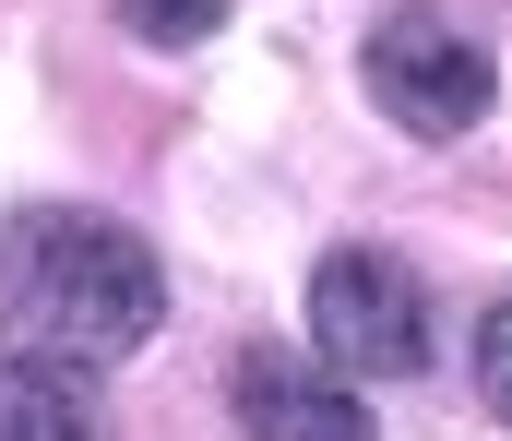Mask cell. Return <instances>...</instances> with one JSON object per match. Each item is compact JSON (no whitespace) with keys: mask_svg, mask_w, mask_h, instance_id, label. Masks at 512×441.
Returning a JSON list of instances; mask_svg holds the SVG:
<instances>
[{"mask_svg":"<svg viewBox=\"0 0 512 441\" xmlns=\"http://www.w3.org/2000/svg\"><path fill=\"white\" fill-rule=\"evenodd\" d=\"M155 322H167V275L120 215L36 203L0 227V346L12 358L96 370V358H131Z\"/></svg>","mask_w":512,"mask_h":441,"instance_id":"obj_1","label":"cell"},{"mask_svg":"<svg viewBox=\"0 0 512 441\" xmlns=\"http://www.w3.org/2000/svg\"><path fill=\"white\" fill-rule=\"evenodd\" d=\"M310 346L346 382H405L429 370V287L405 251H322L310 275Z\"/></svg>","mask_w":512,"mask_h":441,"instance_id":"obj_2","label":"cell"},{"mask_svg":"<svg viewBox=\"0 0 512 441\" xmlns=\"http://www.w3.org/2000/svg\"><path fill=\"white\" fill-rule=\"evenodd\" d=\"M358 72H370V96H382L405 132H429V144H453V132H477L489 120V48L453 24V12H429V0H405L370 24V48H358Z\"/></svg>","mask_w":512,"mask_h":441,"instance_id":"obj_3","label":"cell"},{"mask_svg":"<svg viewBox=\"0 0 512 441\" xmlns=\"http://www.w3.org/2000/svg\"><path fill=\"white\" fill-rule=\"evenodd\" d=\"M239 430L251 441H370V406L334 370H310L286 346H251L239 358Z\"/></svg>","mask_w":512,"mask_h":441,"instance_id":"obj_4","label":"cell"},{"mask_svg":"<svg viewBox=\"0 0 512 441\" xmlns=\"http://www.w3.org/2000/svg\"><path fill=\"white\" fill-rule=\"evenodd\" d=\"M0 441H108L84 370H60V358H0Z\"/></svg>","mask_w":512,"mask_h":441,"instance_id":"obj_5","label":"cell"},{"mask_svg":"<svg viewBox=\"0 0 512 441\" xmlns=\"http://www.w3.org/2000/svg\"><path fill=\"white\" fill-rule=\"evenodd\" d=\"M239 0H120V24L143 36V48H191V36H215Z\"/></svg>","mask_w":512,"mask_h":441,"instance_id":"obj_6","label":"cell"},{"mask_svg":"<svg viewBox=\"0 0 512 441\" xmlns=\"http://www.w3.org/2000/svg\"><path fill=\"white\" fill-rule=\"evenodd\" d=\"M477 394H489V418H512V298L477 322Z\"/></svg>","mask_w":512,"mask_h":441,"instance_id":"obj_7","label":"cell"}]
</instances>
